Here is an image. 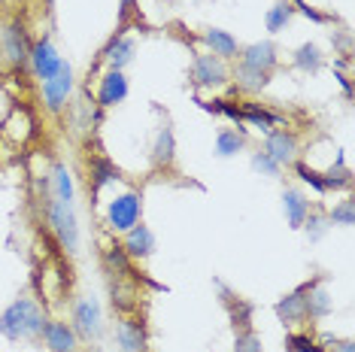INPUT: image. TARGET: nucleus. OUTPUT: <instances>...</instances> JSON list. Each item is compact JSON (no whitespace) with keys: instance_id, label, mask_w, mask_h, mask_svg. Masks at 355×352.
Masks as SVG:
<instances>
[{"instance_id":"20e7f679","label":"nucleus","mask_w":355,"mask_h":352,"mask_svg":"<svg viewBox=\"0 0 355 352\" xmlns=\"http://www.w3.org/2000/svg\"><path fill=\"white\" fill-rule=\"evenodd\" d=\"M70 91H73V70H70V64H61L58 73L43 82L46 107H49L52 113H61L64 103H67V98H70Z\"/></svg>"},{"instance_id":"f3484780","label":"nucleus","mask_w":355,"mask_h":352,"mask_svg":"<svg viewBox=\"0 0 355 352\" xmlns=\"http://www.w3.org/2000/svg\"><path fill=\"white\" fill-rule=\"evenodd\" d=\"M204 39H207V46L213 49V55L216 58H234L237 55V39H234L228 30H219V28H209L207 34H204Z\"/></svg>"},{"instance_id":"6e6552de","label":"nucleus","mask_w":355,"mask_h":352,"mask_svg":"<svg viewBox=\"0 0 355 352\" xmlns=\"http://www.w3.org/2000/svg\"><path fill=\"white\" fill-rule=\"evenodd\" d=\"M0 39H3V55H6V61L15 64V67H21V64L31 58V49H28V39H25V30H21V25L3 28Z\"/></svg>"},{"instance_id":"423d86ee","label":"nucleus","mask_w":355,"mask_h":352,"mask_svg":"<svg viewBox=\"0 0 355 352\" xmlns=\"http://www.w3.org/2000/svg\"><path fill=\"white\" fill-rule=\"evenodd\" d=\"M31 61H34V70H37V76L43 79V82L58 73L61 64H64V58L58 55V49H55L49 39H40L34 49H31Z\"/></svg>"},{"instance_id":"9d476101","label":"nucleus","mask_w":355,"mask_h":352,"mask_svg":"<svg viewBox=\"0 0 355 352\" xmlns=\"http://www.w3.org/2000/svg\"><path fill=\"white\" fill-rule=\"evenodd\" d=\"M277 46L273 43H252L249 49L243 52V61L240 67H249V70H258V73H270L277 67Z\"/></svg>"},{"instance_id":"473e14b6","label":"nucleus","mask_w":355,"mask_h":352,"mask_svg":"<svg viewBox=\"0 0 355 352\" xmlns=\"http://www.w3.org/2000/svg\"><path fill=\"white\" fill-rule=\"evenodd\" d=\"M310 225H313V237H319V234H322V228H325L319 219H310Z\"/></svg>"},{"instance_id":"0eeeda50","label":"nucleus","mask_w":355,"mask_h":352,"mask_svg":"<svg viewBox=\"0 0 355 352\" xmlns=\"http://www.w3.org/2000/svg\"><path fill=\"white\" fill-rule=\"evenodd\" d=\"M264 152H268V155H270L279 167H282V164H292L295 155H297V140H295V134H288V131H270V134H268V143H264Z\"/></svg>"},{"instance_id":"f704fd0d","label":"nucleus","mask_w":355,"mask_h":352,"mask_svg":"<svg viewBox=\"0 0 355 352\" xmlns=\"http://www.w3.org/2000/svg\"><path fill=\"white\" fill-rule=\"evenodd\" d=\"M49 3H52V0H49Z\"/></svg>"},{"instance_id":"f03ea898","label":"nucleus","mask_w":355,"mask_h":352,"mask_svg":"<svg viewBox=\"0 0 355 352\" xmlns=\"http://www.w3.org/2000/svg\"><path fill=\"white\" fill-rule=\"evenodd\" d=\"M49 222H52V231L58 234V243H61L67 252H76V249H79V225H76L73 204L55 201L52 210H49Z\"/></svg>"},{"instance_id":"9b49d317","label":"nucleus","mask_w":355,"mask_h":352,"mask_svg":"<svg viewBox=\"0 0 355 352\" xmlns=\"http://www.w3.org/2000/svg\"><path fill=\"white\" fill-rule=\"evenodd\" d=\"M128 98V79L122 76V70H110L107 76L101 79V88H98V100L101 107H116Z\"/></svg>"},{"instance_id":"7ed1b4c3","label":"nucleus","mask_w":355,"mask_h":352,"mask_svg":"<svg viewBox=\"0 0 355 352\" xmlns=\"http://www.w3.org/2000/svg\"><path fill=\"white\" fill-rule=\"evenodd\" d=\"M140 213H143L140 195L128 191V195H119L116 201H110V206H107V222H110L112 231H131L134 225H140Z\"/></svg>"},{"instance_id":"cd10ccee","label":"nucleus","mask_w":355,"mask_h":352,"mask_svg":"<svg viewBox=\"0 0 355 352\" xmlns=\"http://www.w3.org/2000/svg\"><path fill=\"white\" fill-rule=\"evenodd\" d=\"M237 79H240V85H246V88H264L268 85V73H258V70H249V67H240L237 70Z\"/></svg>"},{"instance_id":"412c9836","label":"nucleus","mask_w":355,"mask_h":352,"mask_svg":"<svg viewBox=\"0 0 355 352\" xmlns=\"http://www.w3.org/2000/svg\"><path fill=\"white\" fill-rule=\"evenodd\" d=\"M176 143H173V131L171 127H161L158 140H155V149H152V158H155V164H173V155H176Z\"/></svg>"},{"instance_id":"a211bd4d","label":"nucleus","mask_w":355,"mask_h":352,"mask_svg":"<svg viewBox=\"0 0 355 352\" xmlns=\"http://www.w3.org/2000/svg\"><path fill=\"white\" fill-rule=\"evenodd\" d=\"M134 49H137L134 39H128V37H116V39L110 43V49H107V61H110V67H112V70H122L125 64H131Z\"/></svg>"},{"instance_id":"b1692460","label":"nucleus","mask_w":355,"mask_h":352,"mask_svg":"<svg viewBox=\"0 0 355 352\" xmlns=\"http://www.w3.org/2000/svg\"><path fill=\"white\" fill-rule=\"evenodd\" d=\"M55 191H58V201L73 204V179H70V170L64 164L55 167Z\"/></svg>"},{"instance_id":"4be33fe9","label":"nucleus","mask_w":355,"mask_h":352,"mask_svg":"<svg viewBox=\"0 0 355 352\" xmlns=\"http://www.w3.org/2000/svg\"><path fill=\"white\" fill-rule=\"evenodd\" d=\"M240 149H243V134H237V131H222L219 137H216V152H219L222 158L237 155Z\"/></svg>"},{"instance_id":"dca6fc26","label":"nucleus","mask_w":355,"mask_h":352,"mask_svg":"<svg viewBox=\"0 0 355 352\" xmlns=\"http://www.w3.org/2000/svg\"><path fill=\"white\" fill-rule=\"evenodd\" d=\"M304 292L306 289L292 292V294H286V298L277 303V313H279V319L286 325H301L306 319V298H304Z\"/></svg>"},{"instance_id":"f8f14e48","label":"nucleus","mask_w":355,"mask_h":352,"mask_svg":"<svg viewBox=\"0 0 355 352\" xmlns=\"http://www.w3.org/2000/svg\"><path fill=\"white\" fill-rule=\"evenodd\" d=\"M43 340L52 352H76V331L67 322H46Z\"/></svg>"},{"instance_id":"c85d7f7f","label":"nucleus","mask_w":355,"mask_h":352,"mask_svg":"<svg viewBox=\"0 0 355 352\" xmlns=\"http://www.w3.org/2000/svg\"><path fill=\"white\" fill-rule=\"evenodd\" d=\"M252 167H255V170H261V173H268V176L279 173V164L273 161L268 152H255V155H252Z\"/></svg>"},{"instance_id":"f257e3e1","label":"nucleus","mask_w":355,"mask_h":352,"mask_svg":"<svg viewBox=\"0 0 355 352\" xmlns=\"http://www.w3.org/2000/svg\"><path fill=\"white\" fill-rule=\"evenodd\" d=\"M46 328V319H43V310L37 307L31 298H19L15 303L3 310L0 316V334L6 340H31V337H40Z\"/></svg>"},{"instance_id":"39448f33","label":"nucleus","mask_w":355,"mask_h":352,"mask_svg":"<svg viewBox=\"0 0 355 352\" xmlns=\"http://www.w3.org/2000/svg\"><path fill=\"white\" fill-rule=\"evenodd\" d=\"M73 325H76V331L83 334V337H98L101 334V303L94 301V298H85V301H79L76 303V310H73Z\"/></svg>"},{"instance_id":"2eb2a0df","label":"nucleus","mask_w":355,"mask_h":352,"mask_svg":"<svg viewBox=\"0 0 355 352\" xmlns=\"http://www.w3.org/2000/svg\"><path fill=\"white\" fill-rule=\"evenodd\" d=\"M282 210H286L288 225L301 228L306 222V215H310V201H306L297 188H286V195H282Z\"/></svg>"},{"instance_id":"72a5a7b5","label":"nucleus","mask_w":355,"mask_h":352,"mask_svg":"<svg viewBox=\"0 0 355 352\" xmlns=\"http://www.w3.org/2000/svg\"><path fill=\"white\" fill-rule=\"evenodd\" d=\"M340 352H352V343H349V340H343V343H340Z\"/></svg>"},{"instance_id":"c756f323","label":"nucleus","mask_w":355,"mask_h":352,"mask_svg":"<svg viewBox=\"0 0 355 352\" xmlns=\"http://www.w3.org/2000/svg\"><path fill=\"white\" fill-rule=\"evenodd\" d=\"M234 352H261V340H258L252 331H243V334H237Z\"/></svg>"},{"instance_id":"bb28decb","label":"nucleus","mask_w":355,"mask_h":352,"mask_svg":"<svg viewBox=\"0 0 355 352\" xmlns=\"http://www.w3.org/2000/svg\"><path fill=\"white\" fill-rule=\"evenodd\" d=\"M286 349L288 352H322L316 346V340H310L306 334H288V337H286Z\"/></svg>"},{"instance_id":"aec40b11","label":"nucleus","mask_w":355,"mask_h":352,"mask_svg":"<svg viewBox=\"0 0 355 352\" xmlns=\"http://www.w3.org/2000/svg\"><path fill=\"white\" fill-rule=\"evenodd\" d=\"M240 118L249 125H255V127H261V131H270L273 125L279 122L273 113H268L264 107H258V103H243V109H240Z\"/></svg>"},{"instance_id":"5701e85b","label":"nucleus","mask_w":355,"mask_h":352,"mask_svg":"<svg viewBox=\"0 0 355 352\" xmlns=\"http://www.w3.org/2000/svg\"><path fill=\"white\" fill-rule=\"evenodd\" d=\"M295 64L301 70H306V73H316V70L322 67V55H319V49L313 43H306V46H301V49H297V55H295Z\"/></svg>"},{"instance_id":"a878e982","label":"nucleus","mask_w":355,"mask_h":352,"mask_svg":"<svg viewBox=\"0 0 355 352\" xmlns=\"http://www.w3.org/2000/svg\"><path fill=\"white\" fill-rule=\"evenodd\" d=\"M92 176H94V188H103L110 179H116V167L107 164V161H101V158H94L92 161Z\"/></svg>"},{"instance_id":"7c9ffc66","label":"nucleus","mask_w":355,"mask_h":352,"mask_svg":"<svg viewBox=\"0 0 355 352\" xmlns=\"http://www.w3.org/2000/svg\"><path fill=\"white\" fill-rule=\"evenodd\" d=\"M331 225H352V201H343L331 210Z\"/></svg>"},{"instance_id":"ddd939ff","label":"nucleus","mask_w":355,"mask_h":352,"mask_svg":"<svg viewBox=\"0 0 355 352\" xmlns=\"http://www.w3.org/2000/svg\"><path fill=\"white\" fill-rule=\"evenodd\" d=\"M125 252L128 258H146L155 249V234L146 225H134L131 231H125Z\"/></svg>"},{"instance_id":"4468645a","label":"nucleus","mask_w":355,"mask_h":352,"mask_svg":"<svg viewBox=\"0 0 355 352\" xmlns=\"http://www.w3.org/2000/svg\"><path fill=\"white\" fill-rule=\"evenodd\" d=\"M116 340H119V349L122 352H146V334L143 328L131 322V319H122L116 328Z\"/></svg>"},{"instance_id":"2f4dec72","label":"nucleus","mask_w":355,"mask_h":352,"mask_svg":"<svg viewBox=\"0 0 355 352\" xmlns=\"http://www.w3.org/2000/svg\"><path fill=\"white\" fill-rule=\"evenodd\" d=\"M295 170L301 173V179H304V182H310V186L316 188V191H328V188H325V179H322V176H319L316 170H310V167H306V164H297Z\"/></svg>"},{"instance_id":"1a4fd4ad","label":"nucleus","mask_w":355,"mask_h":352,"mask_svg":"<svg viewBox=\"0 0 355 352\" xmlns=\"http://www.w3.org/2000/svg\"><path fill=\"white\" fill-rule=\"evenodd\" d=\"M228 79V67L216 55H198L195 58V82L198 85H222Z\"/></svg>"},{"instance_id":"393cba45","label":"nucleus","mask_w":355,"mask_h":352,"mask_svg":"<svg viewBox=\"0 0 355 352\" xmlns=\"http://www.w3.org/2000/svg\"><path fill=\"white\" fill-rule=\"evenodd\" d=\"M288 19H292V6H288V3H277L268 12V30H270V34H279V30H286Z\"/></svg>"},{"instance_id":"6ab92c4d","label":"nucleus","mask_w":355,"mask_h":352,"mask_svg":"<svg viewBox=\"0 0 355 352\" xmlns=\"http://www.w3.org/2000/svg\"><path fill=\"white\" fill-rule=\"evenodd\" d=\"M306 316H313V319H322V316H328L331 310H334V298L328 294V289H322V285H316V289H306Z\"/></svg>"}]
</instances>
